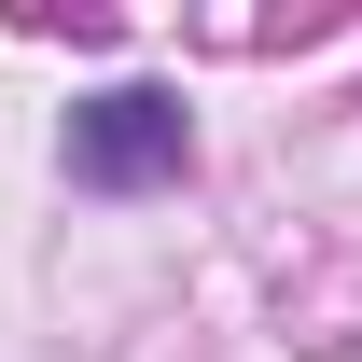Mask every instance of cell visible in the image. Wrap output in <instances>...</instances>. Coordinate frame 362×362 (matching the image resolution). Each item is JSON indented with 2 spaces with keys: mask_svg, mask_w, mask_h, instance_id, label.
Wrapping results in <instances>:
<instances>
[{
  "mask_svg": "<svg viewBox=\"0 0 362 362\" xmlns=\"http://www.w3.org/2000/svg\"><path fill=\"white\" fill-rule=\"evenodd\" d=\"M181 153H195V126H181L168 84H98L70 112V181L84 195H153V181H181Z\"/></svg>",
  "mask_w": 362,
  "mask_h": 362,
  "instance_id": "obj_1",
  "label": "cell"
}]
</instances>
